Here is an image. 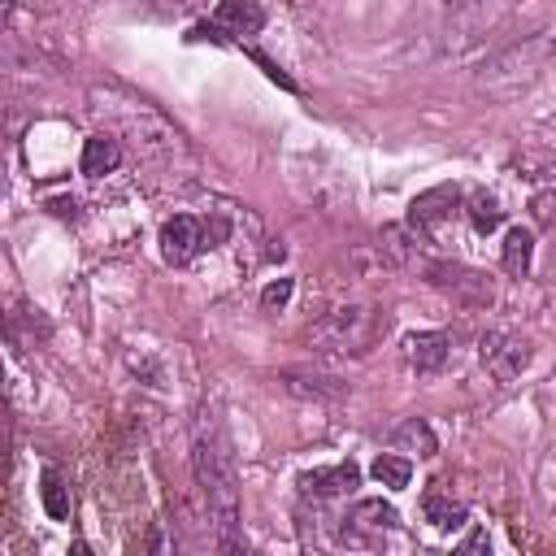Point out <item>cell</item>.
Segmentation results:
<instances>
[{
  "label": "cell",
  "instance_id": "obj_1",
  "mask_svg": "<svg viewBox=\"0 0 556 556\" xmlns=\"http://www.w3.org/2000/svg\"><path fill=\"white\" fill-rule=\"evenodd\" d=\"M191 465H195V482L208 500L213 526H217V543L243 539L239 534V473H235V452L230 439L222 430V421L204 408L191 426Z\"/></svg>",
  "mask_w": 556,
  "mask_h": 556
},
{
  "label": "cell",
  "instance_id": "obj_2",
  "mask_svg": "<svg viewBox=\"0 0 556 556\" xmlns=\"http://www.w3.org/2000/svg\"><path fill=\"white\" fill-rule=\"evenodd\" d=\"M387 330V313L382 308H365V304H348V308H334L326 313L317 326H308V343L317 352H334V356H356V352H369V343Z\"/></svg>",
  "mask_w": 556,
  "mask_h": 556
},
{
  "label": "cell",
  "instance_id": "obj_3",
  "mask_svg": "<svg viewBox=\"0 0 556 556\" xmlns=\"http://www.w3.org/2000/svg\"><path fill=\"white\" fill-rule=\"evenodd\" d=\"M426 278H430V287H439L443 295H452L456 304H469V308H486L495 300L491 278L482 269H469V265H456V261L426 265Z\"/></svg>",
  "mask_w": 556,
  "mask_h": 556
},
{
  "label": "cell",
  "instance_id": "obj_4",
  "mask_svg": "<svg viewBox=\"0 0 556 556\" xmlns=\"http://www.w3.org/2000/svg\"><path fill=\"white\" fill-rule=\"evenodd\" d=\"M478 356H482V365H486V374L495 382H513L530 365V343L521 334H513V330H486Z\"/></svg>",
  "mask_w": 556,
  "mask_h": 556
},
{
  "label": "cell",
  "instance_id": "obj_5",
  "mask_svg": "<svg viewBox=\"0 0 556 556\" xmlns=\"http://www.w3.org/2000/svg\"><path fill=\"white\" fill-rule=\"evenodd\" d=\"M204 243H208V239H204V226H200L191 213H178V217H169V222L161 226V256H165L169 265H187Z\"/></svg>",
  "mask_w": 556,
  "mask_h": 556
},
{
  "label": "cell",
  "instance_id": "obj_6",
  "mask_svg": "<svg viewBox=\"0 0 556 556\" xmlns=\"http://www.w3.org/2000/svg\"><path fill=\"white\" fill-rule=\"evenodd\" d=\"M456 204H460V187H456V182H439V187L421 191V195L408 204V226H413V230H434L443 217H452Z\"/></svg>",
  "mask_w": 556,
  "mask_h": 556
},
{
  "label": "cell",
  "instance_id": "obj_7",
  "mask_svg": "<svg viewBox=\"0 0 556 556\" xmlns=\"http://www.w3.org/2000/svg\"><path fill=\"white\" fill-rule=\"evenodd\" d=\"M348 526H343V539H382L387 530H395V521H400V513L391 508V504H382V500H361L348 517H343Z\"/></svg>",
  "mask_w": 556,
  "mask_h": 556
},
{
  "label": "cell",
  "instance_id": "obj_8",
  "mask_svg": "<svg viewBox=\"0 0 556 556\" xmlns=\"http://www.w3.org/2000/svg\"><path fill=\"white\" fill-rule=\"evenodd\" d=\"M447 352H452V339L443 330H417L404 339V361L417 374H439L447 365Z\"/></svg>",
  "mask_w": 556,
  "mask_h": 556
},
{
  "label": "cell",
  "instance_id": "obj_9",
  "mask_svg": "<svg viewBox=\"0 0 556 556\" xmlns=\"http://www.w3.org/2000/svg\"><path fill=\"white\" fill-rule=\"evenodd\" d=\"M356 486H361V469H356L352 460H339V465L300 473V491H304V495H317V500H326V495H348V491H356Z\"/></svg>",
  "mask_w": 556,
  "mask_h": 556
},
{
  "label": "cell",
  "instance_id": "obj_10",
  "mask_svg": "<svg viewBox=\"0 0 556 556\" xmlns=\"http://www.w3.org/2000/svg\"><path fill=\"white\" fill-rule=\"evenodd\" d=\"M213 26L222 35H256L265 26V9L248 4V0H226V4L213 9Z\"/></svg>",
  "mask_w": 556,
  "mask_h": 556
},
{
  "label": "cell",
  "instance_id": "obj_11",
  "mask_svg": "<svg viewBox=\"0 0 556 556\" xmlns=\"http://www.w3.org/2000/svg\"><path fill=\"white\" fill-rule=\"evenodd\" d=\"M421 513H426V521H430L434 530H456V526L469 521V508H465L460 500H452V495L443 491V482H434V486L421 495Z\"/></svg>",
  "mask_w": 556,
  "mask_h": 556
},
{
  "label": "cell",
  "instance_id": "obj_12",
  "mask_svg": "<svg viewBox=\"0 0 556 556\" xmlns=\"http://www.w3.org/2000/svg\"><path fill=\"white\" fill-rule=\"evenodd\" d=\"M83 174L87 178H100V174H113L117 165H122V143L113 139V135H91L87 143H83Z\"/></svg>",
  "mask_w": 556,
  "mask_h": 556
},
{
  "label": "cell",
  "instance_id": "obj_13",
  "mask_svg": "<svg viewBox=\"0 0 556 556\" xmlns=\"http://www.w3.org/2000/svg\"><path fill=\"white\" fill-rule=\"evenodd\" d=\"M500 265L513 274V278H526L530 265H534V235L526 226H513L504 235V248H500Z\"/></svg>",
  "mask_w": 556,
  "mask_h": 556
},
{
  "label": "cell",
  "instance_id": "obj_14",
  "mask_svg": "<svg viewBox=\"0 0 556 556\" xmlns=\"http://www.w3.org/2000/svg\"><path fill=\"white\" fill-rule=\"evenodd\" d=\"M391 447H395V452L434 456V452H439V439H434V430H430L421 417H408V421H400V426L391 430Z\"/></svg>",
  "mask_w": 556,
  "mask_h": 556
},
{
  "label": "cell",
  "instance_id": "obj_15",
  "mask_svg": "<svg viewBox=\"0 0 556 556\" xmlns=\"http://www.w3.org/2000/svg\"><path fill=\"white\" fill-rule=\"evenodd\" d=\"M369 473H374V482H382L387 491H404V486L413 482V460L400 456V452H378L374 465H369Z\"/></svg>",
  "mask_w": 556,
  "mask_h": 556
},
{
  "label": "cell",
  "instance_id": "obj_16",
  "mask_svg": "<svg viewBox=\"0 0 556 556\" xmlns=\"http://www.w3.org/2000/svg\"><path fill=\"white\" fill-rule=\"evenodd\" d=\"M39 500H43V508H48V517H52V521H65V517H70V508H74L70 482H65L56 469H43V478H39Z\"/></svg>",
  "mask_w": 556,
  "mask_h": 556
},
{
  "label": "cell",
  "instance_id": "obj_17",
  "mask_svg": "<svg viewBox=\"0 0 556 556\" xmlns=\"http://www.w3.org/2000/svg\"><path fill=\"white\" fill-rule=\"evenodd\" d=\"M282 382H287V391H295V395H317V400H339L348 387L339 382V378H321V374H300V369H287L282 374Z\"/></svg>",
  "mask_w": 556,
  "mask_h": 556
},
{
  "label": "cell",
  "instance_id": "obj_18",
  "mask_svg": "<svg viewBox=\"0 0 556 556\" xmlns=\"http://www.w3.org/2000/svg\"><path fill=\"white\" fill-rule=\"evenodd\" d=\"M465 213H469V222H473V230H478V235H491V230H500V222H504L500 200H495V195H486V191H473Z\"/></svg>",
  "mask_w": 556,
  "mask_h": 556
},
{
  "label": "cell",
  "instance_id": "obj_19",
  "mask_svg": "<svg viewBox=\"0 0 556 556\" xmlns=\"http://www.w3.org/2000/svg\"><path fill=\"white\" fill-rule=\"evenodd\" d=\"M530 213H534V222H539V226H547V230H556V187H547V191H539V195L530 200Z\"/></svg>",
  "mask_w": 556,
  "mask_h": 556
},
{
  "label": "cell",
  "instance_id": "obj_20",
  "mask_svg": "<svg viewBox=\"0 0 556 556\" xmlns=\"http://www.w3.org/2000/svg\"><path fill=\"white\" fill-rule=\"evenodd\" d=\"M452 556H491V539H486V530L473 526V530L452 547Z\"/></svg>",
  "mask_w": 556,
  "mask_h": 556
},
{
  "label": "cell",
  "instance_id": "obj_21",
  "mask_svg": "<svg viewBox=\"0 0 556 556\" xmlns=\"http://www.w3.org/2000/svg\"><path fill=\"white\" fill-rule=\"evenodd\" d=\"M291 291H295V282H291V278H278V282H269V287L261 291V308H282V304L291 300Z\"/></svg>",
  "mask_w": 556,
  "mask_h": 556
},
{
  "label": "cell",
  "instance_id": "obj_22",
  "mask_svg": "<svg viewBox=\"0 0 556 556\" xmlns=\"http://www.w3.org/2000/svg\"><path fill=\"white\" fill-rule=\"evenodd\" d=\"M217 556H261V552L248 547L243 539H230V543H217Z\"/></svg>",
  "mask_w": 556,
  "mask_h": 556
},
{
  "label": "cell",
  "instance_id": "obj_23",
  "mask_svg": "<svg viewBox=\"0 0 556 556\" xmlns=\"http://www.w3.org/2000/svg\"><path fill=\"white\" fill-rule=\"evenodd\" d=\"M148 556H161V530L148 534Z\"/></svg>",
  "mask_w": 556,
  "mask_h": 556
},
{
  "label": "cell",
  "instance_id": "obj_24",
  "mask_svg": "<svg viewBox=\"0 0 556 556\" xmlns=\"http://www.w3.org/2000/svg\"><path fill=\"white\" fill-rule=\"evenodd\" d=\"M70 556H96V552H91L83 539H74V543H70Z\"/></svg>",
  "mask_w": 556,
  "mask_h": 556
}]
</instances>
